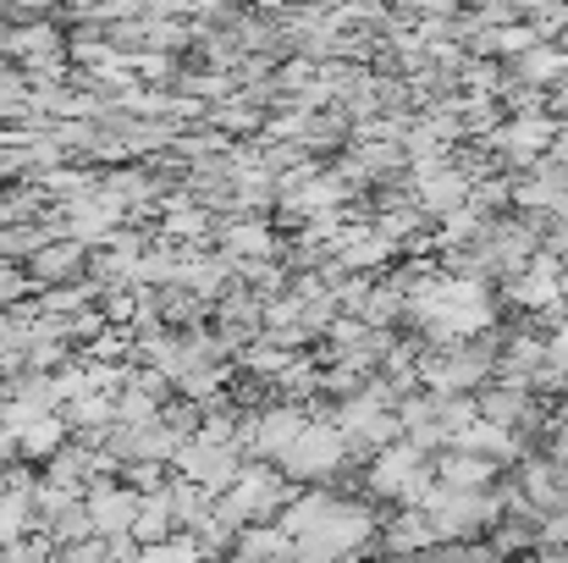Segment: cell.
<instances>
[{
	"label": "cell",
	"instance_id": "6da1fadb",
	"mask_svg": "<svg viewBox=\"0 0 568 563\" xmlns=\"http://www.w3.org/2000/svg\"><path fill=\"white\" fill-rule=\"evenodd\" d=\"M343 464H348V442H343V431L326 425V420H310L304 436H298L271 470H276L287 486H298V481H337Z\"/></svg>",
	"mask_w": 568,
	"mask_h": 563
},
{
	"label": "cell",
	"instance_id": "7a4b0ae2",
	"mask_svg": "<svg viewBox=\"0 0 568 563\" xmlns=\"http://www.w3.org/2000/svg\"><path fill=\"white\" fill-rule=\"evenodd\" d=\"M497 520H503L497 492H447V497L436 503V514H430L436 542H475V536H486Z\"/></svg>",
	"mask_w": 568,
	"mask_h": 563
},
{
	"label": "cell",
	"instance_id": "3957f363",
	"mask_svg": "<svg viewBox=\"0 0 568 563\" xmlns=\"http://www.w3.org/2000/svg\"><path fill=\"white\" fill-rule=\"evenodd\" d=\"M139 503H144V497L128 492L122 481H94V486L83 492V509H89V525H94L100 542H122V536H133Z\"/></svg>",
	"mask_w": 568,
	"mask_h": 563
},
{
	"label": "cell",
	"instance_id": "277c9868",
	"mask_svg": "<svg viewBox=\"0 0 568 563\" xmlns=\"http://www.w3.org/2000/svg\"><path fill=\"white\" fill-rule=\"evenodd\" d=\"M376 547H381V559H419L425 547H436V525H430V514H419V509H392V514L381 520Z\"/></svg>",
	"mask_w": 568,
	"mask_h": 563
},
{
	"label": "cell",
	"instance_id": "5b68a950",
	"mask_svg": "<svg viewBox=\"0 0 568 563\" xmlns=\"http://www.w3.org/2000/svg\"><path fill=\"white\" fill-rule=\"evenodd\" d=\"M22 271H28V282H39L44 293H50V288H72V282H83V271H89V249L72 243V238H55V243H44Z\"/></svg>",
	"mask_w": 568,
	"mask_h": 563
},
{
	"label": "cell",
	"instance_id": "8992f818",
	"mask_svg": "<svg viewBox=\"0 0 568 563\" xmlns=\"http://www.w3.org/2000/svg\"><path fill=\"white\" fill-rule=\"evenodd\" d=\"M215 254H226L232 265H254V260H271L276 254V232L265 221H221L215 227Z\"/></svg>",
	"mask_w": 568,
	"mask_h": 563
},
{
	"label": "cell",
	"instance_id": "52a82bcc",
	"mask_svg": "<svg viewBox=\"0 0 568 563\" xmlns=\"http://www.w3.org/2000/svg\"><path fill=\"white\" fill-rule=\"evenodd\" d=\"M430 470H436V481H442L447 492H491V481L503 475L497 464L469 459V453H458V448H442V453L430 459Z\"/></svg>",
	"mask_w": 568,
	"mask_h": 563
},
{
	"label": "cell",
	"instance_id": "ba28073f",
	"mask_svg": "<svg viewBox=\"0 0 568 563\" xmlns=\"http://www.w3.org/2000/svg\"><path fill=\"white\" fill-rule=\"evenodd\" d=\"M419 464H425V453H419L414 442H392V448H381L376 459H371V481H365V486H371L376 497H397L403 481H408Z\"/></svg>",
	"mask_w": 568,
	"mask_h": 563
},
{
	"label": "cell",
	"instance_id": "9c48e42d",
	"mask_svg": "<svg viewBox=\"0 0 568 563\" xmlns=\"http://www.w3.org/2000/svg\"><path fill=\"white\" fill-rule=\"evenodd\" d=\"M67 442H72L67 420H61V414H44V420H33V425L17 436V453H22V459H33V464H50Z\"/></svg>",
	"mask_w": 568,
	"mask_h": 563
},
{
	"label": "cell",
	"instance_id": "30bf717a",
	"mask_svg": "<svg viewBox=\"0 0 568 563\" xmlns=\"http://www.w3.org/2000/svg\"><path fill=\"white\" fill-rule=\"evenodd\" d=\"M172 536H178V525H172L166 492L144 497V503H139V520H133V542H139V547H161V542H172Z\"/></svg>",
	"mask_w": 568,
	"mask_h": 563
},
{
	"label": "cell",
	"instance_id": "8fae6325",
	"mask_svg": "<svg viewBox=\"0 0 568 563\" xmlns=\"http://www.w3.org/2000/svg\"><path fill=\"white\" fill-rule=\"evenodd\" d=\"M28 299V271L17 265V260H0V304H22Z\"/></svg>",
	"mask_w": 568,
	"mask_h": 563
},
{
	"label": "cell",
	"instance_id": "7c38bea8",
	"mask_svg": "<svg viewBox=\"0 0 568 563\" xmlns=\"http://www.w3.org/2000/svg\"><path fill=\"white\" fill-rule=\"evenodd\" d=\"M166 238H210V210H178L166 221Z\"/></svg>",
	"mask_w": 568,
	"mask_h": 563
},
{
	"label": "cell",
	"instance_id": "4fadbf2b",
	"mask_svg": "<svg viewBox=\"0 0 568 563\" xmlns=\"http://www.w3.org/2000/svg\"><path fill=\"white\" fill-rule=\"evenodd\" d=\"M50 563H111V542H78V547H55V559Z\"/></svg>",
	"mask_w": 568,
	"mask_h": 563
},
{
	"label": "cell",
	"instance_id": "5bb4252c",
	"mask_svg": "<svg viewBox=\"0 0 568 563\" xmlns=\"http://www.w3.org/2000/svg\"><path fill=\"white\" fill-rule=\"evenodd\" d=\"M541 547H547V553H552V547L568 553V509H558V514L541 520Z\"/></svg>",
	"mask_w": 568,
	"mask_h": 563
},
{
	"label": "cell",
	"instance_id": "9a60e30c",
	"mask_svg": "<svg viewBox=\"0 0 568 563\" xmlns=\"http://www.w3.org/2000/svg\"><path fill=\"white\" fill-rule=\"evenodd\" d=\"M547 117H552V122H564V117H568V78L547 89Z\"/></svg>",
	"mask_w": 568,
	"mask_h": 563
},
{
	"label": "cell",
	"instance_id": "2e32d148",
	"mask_svg": "<svg viewBox=\"0 0 568 563\" xmlns=\"http://www.w3.org/2000/svg\"><path fill=\"white\" fill-rule=\"evenodd\" d=\"M547 161H558L568 172V128H558V139H552V150H547Z\"/></svg>",
	"mask_w": 568,
	"mask_h": 563
},
{
	"label": "cell",
	"instance_id": "e0dca14e",
	"mask_svg": "<svg viewBox=\"0 0 568 563\" xmlns=\"http://www.w3.org/2000/svg\"><path fill=\"white\" fill-rule=\"evenodd\" d=\"M558 563H568V553H558Z\"/></svg>",
	"mask_w": 568,
	"mask_h": 563
}]
</instances>
